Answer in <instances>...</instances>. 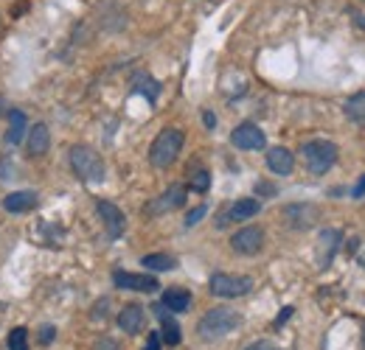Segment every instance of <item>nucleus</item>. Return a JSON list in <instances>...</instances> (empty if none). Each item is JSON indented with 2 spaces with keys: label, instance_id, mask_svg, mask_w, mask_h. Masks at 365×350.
<instances>
[{
  "label": "nucleus",
  "instance_id": "nucleus-9",
  "mask_svg": "<svg viewBox=\"0 0 365 350\" xmlns=\"http://www.w3.org/2000/svg\"><path fill=\"white\" fill-rule=\"evenodd\" d=\"M230 143L236 149H242V152H259V149L267 146V137L256 124H239L236 129L230 132Z\"/></svg>",
  "mask_w": 365,
  "mask_h": 350
},
{
  "label": "nucleus",
  "instance_id": "nucleus-22",
  "mask_svg": "<svg viewBox=\"0 0 365 350\" xmlns=\"http://www.w3.org/2000/svg\"><path fill=\"white\" fill-rule=\"evenodd\" d=\"M140 263L146 266V269H152V272H172L178 261L172 258V255H163V253H152V255H143Z\"/></svg>",
  "mask_w": 365,
  "mask_h": 350
},
{
  "label": "nucleus",
  "instance_id": "nucleus-11",
  "mask_svg": "<svg viewBox=\"0 0 365 350\" xmlns=\"http://www.w3.org/2000/svg\"><path fill=\"white\" fill-rule=\"evenodd\" d=\"M284 221H287L292 230H309V227L318 221V208H315V205H307V202L287 205V208H284Z\"/></svg>",
  "mask_w": 365,
  "mask_h": 350
},
{
  "label": "nucleus",
  "instance_id": "nucleus-33",
  "mask_svg": "<svg viewBox=\"0 0 365 350\" xmlns=\"http://www.w3.org/2000/svg\"><path fill=\"white\" fill-rule=\"evenodd\" d=\"M202 121H205V129H214V127H217V118H214V112H202Z\"/></svg>",
  "mask_w": 365,
  "mask_h": 350
},
{
  "label": "nucleus",
  "instance_id": "nucleus-12",
  "mask_svg": "<svg viewBox=\"0 0 365 350\" xmlns=\"http://www.w3.org/2000/svg\"><path fill=\"white\" fill-rule=\"evenodd\" d=\"M340 238H343V233L340 230H334V227H326V230H320L318 235V266L320 269H326L329 263L334 261V253L340 250Z\"/></svg>",
  "mask_w": 365,
  "mask_h": 350
},
{
  "label": "nucleus",
  "instance_id": "nucleus-13",
  "mask_svg": "<svg viewBox=\"0 0 365 350\" xmlns=\"http://www.w3.org/2000/svg\"><path fill=\"white\" fill-rule=\"evenodd\" d=\"M259 211H262V202L259 199H236L228 211H225V219H220L217 224L225 227L230 221H247L253 219V216H259Z\"/></svg>",
  "mask_w": 365,
  "mask_h": 350
},
{
  "label": "nucleus",
  "instance_id": "nucleus-36",
  "mask_svg": "<svg viewBox=\"0 0 365 350\" xmlns=\"http://www.w3.org/2000/svg\"><path fill=\"white\" fill-rule=\"evenodd\" d=\"M3 112H6V101L0 98V115H3Z\"/></svg>",
  "mask_w": 365,
  "mask_h": 350
},
{
  "label": "nucleus",
  "instance_id": "nucleus-37",
  "mask_svg": "<svg viewBox=\"0 0 365 350\" xmlns=\"http://www.w3.org/2000/svg\"><path fill=\"white\" fill-rule=\"evenodd\" d=\"M363 350H365V328H363Z\"/></svg>",
  "mask_w": 365,
  "mask_h": 350
},
{
  "label": "nucleus",
  "instance_id": "nucleus-1",
  "mask_svg": "<svg viewBox=\"0 0 365 350\" xmlns=\"http://www.w3.org/2000/svg\"><path fill=\"white\" fill-rule=\"evenodd\" d=\"M239 325H242V314L228 306H220V308H211V311L200 319L197 334H200V339L214 342V339H222V336L233 334Z\"/></svg>",
  "mask_w": 365,
  "mask_h": 350
},
{
  "label": "nucleus",
  "instance_id": "nucleus-2",
  "mask_svg": "<svg viewBox=\"0 0 365 350\" xmlns=\"http://www.w3.org/2000/svg\"><path fill=\"white\" fill-rule=\"evenodd\" d=\"M71 169H73V174L79 176V179L93 182V185L104 182V176H107L101 154L96 149H91V146H73L71 149Z\"/></svg>",
  "mask_w": 365,
  "mask_h": 350
},
{
  "label": "nucleus",
  "instance_id": "nucleus-3",
  "mask_svg": "<svg viewBox=\"0 0 365 350\" xmlns=\"http://www.w3.org/2000/svg\"><path fill=\"white\" fill-rule=\"evenodd\" d=\"M182 132L180 129H163L158 137H155V143H152V149H149V160H152V166L155 169H169L178 157H180V149H182Z\"/></svg>",
  "mask_w": 365,
  "mask_h": 350
},
{
  "label": "nucleus",
  "instance_id": "nucleus-14",
  "mask_svg": "<svg viewBox=\"0 0 365 350\" xmlns=\"http://www.w3.org/2000/svg\"><path fill=\"white\" fill-rule=\"evenodd\" d=\"M267 169L278 176H289L295 171V157H292V152L284 149V146L267 149Z\"/></svg>",
  "mask_w": 365,
  "mask_h": 350
},
{
  "label": "nucleus",
  "instance_id": "nucleus-20",
  "mask_svg": "<svg viewBox=\"0 0 365 350\" xmlns=\"http://www.w3.org/2000/svg\"><path fill=\"white\" fill-rule=\"evenodd\" d=\"M160 306L169 308V311H175V314H182V311L191 308V295H188L185 289H169V292H163Z\"/></svg>",
  "mask_w": 365,
  "mask_h": 350
},
{
  "label": "nucleus",
  "instance_id": "nucleus-30",
  "mask_svg": "<svg viewBox=\"0 0 365 350\" xmlns=\"http://www.w3.org/2000/svg\"><path fill=\"white\" fill-rule=\"evenodd\" d=\"M96 350H121V345L115 339H98L96 342Z\"/></svg>",
  "mask_w": 365,
  "mask_h": 350
},
{
  "label": "nucleus",
  "instance_id": "nucleus-7",
  "mask_svg": "<svg viewBox=\"0 0 365 350\" xmlns=\"http://www.w3.org/2000/svg\"><path fill=\"white\" fill-rule=\"evenodd\" d=\"M230 247H233V253H239V255H256V253L264 247V230H262L259 224H247V227H242L239 233H233Z\"/></svg>",
  "mask_w": 365,
  "mask_h": 350
},
{
  "label": "nucleus",
  "instance_id": "nucleus-6",
  "mask_svg": "<svg viewBox=\"0 0 365 350\" xmlns=\"http://www.w3.org/2000/svg\"><path fill=\"white\" fill-rule=\"evenodd\" d=\"M185 185H169L158 199H152L146 208H143V216H163V213H169V211H178L185 205Z\"/></svg>",
  "mask_w": 365,
  "mask_h": 350
},
{
  "label": "nucleus",
  "instance_id": "nucleus-29",
  "mask_svg": "<svg viewBox=\"0 0 365 350\" xmlns=\"http://www.w3.org/2000/svg\"><path fill=\"white\" fill-rule=\"evenodd\" d=\"M256 193H262V196H275V185H270V182H256Z\"/></svg>",
  "mask_w": 365,
  "mask_h": 350
},
{
  "label": "nucleus",
  "instance_id": "nucleus-4",
  "mask_svg": "<svg viewBox=\"0 0 365 350\" xmlns=\"http://www.w3.org/2000/svg\"><path fill=\"white\" fill-rule=\"evenodd\" d=\"M301 154H304L307 169L315 176H323L337 160V146L331 140H309V143H304Z\"/></svg>",
  "mask_w": 365,
  "mask_h": 350
},
{
  "label": "nucleus",
  "instance_id": "nucleus-35",
  "mask_svg": "<svg viewBox=\"0 0 365 350\" xmlns=\"http://www.w3.org/2000/svg\"><path fill=\"white\" fill-rule=\"evenodd\" d=\"M354 26H357V28H363V31H365V14H354Z\"/></svg>",
  "mask_w": 365,
  "mask_h": 350
},
{
  "label": "nucleus",
  "instance_id": "nucleus-10",
  "mask_svg": "<svg viewBox=\"0 0 365 350\" xmlns=\"http://www.w3.org/2000/svg\"><path fill=\"white\" fill-rule=\"evenodd\" d=\"M96 213L101 216L104 227H107V235H110L113 241L124 235V230H127V219H124V213H121V211H118L113 202L98 199V202H96Z\"/></svg>",
  "mask_w": 365,
  "mask_h": 350
},
{
  "label": "nucleus",
  "instance_id": "nucleus-23",
  "mask_svg": "<svg viewBox=\"0 0 365 350\" xmlns=\"http://www.w3.org/2000/svg\"><path fill=\"white\" fill-rule=\"evenodd\" d=\"M133 90L135 92H140V95H146V101H158V95H160V85L152 79V76H143V73H138L135 76V85H133Z\"/></svg>",
  "mask_w": 365,
  "mask_h": 350
},
{
  "label": "nucleus",
  "instance_id": "nucleus-19",
  "mask_svg": "<svg viewBox=\"0 0 365 350\" xmlns=\"http://www.w3.org/2000/svg\"><path fill=\"white\" fill-rule=\"evenodd\" d=\"M26 127H29L26 112H23V110H11V112H9V132H6V143L17 146V143L23 140V134H26Z\"/></svg>",
  "mask_w": 365,
  "mask_h": 350
},
{
  "label": "nucleus",
  "instance_id": "nucleus-28",
  "mask_svg": "<svg viewBox=\"0 0 365 350\" xmlns=\"http://www.w3.org/2000/svg\"><path fill=\"white\" fill-rule=\"evenodd\" d=\"M53 336H56V328H53V325H43V328H40V342H43V345H51Z\"/></svg>",
  "mask_w": 365,
  "mask_h": 350
},
{
  "label": "nucleus",
  "instance_id": "nucleus-18",
  "mask_svg": "<svg viewBox=\"0 0 365 350\" xmlns=\"http://www.w3.org/2000/svg\"><path fill=\"white\" fill-rule=\"evenodd\" d=\"M48 149H51V132L46 124H34L29 129V154L31 157H43Z\"/></svg>",
  "mask_w": 365,
  "mask_h": 350
},
{
  "label": "nucleus",
  "instance_id": "nucleus-27",
  "mask_svg": "<svg viewBox=\"0 0 365 350\" xmlns=\"http://www.w3.org/2000/svg\"><path fill=\"white\" fill-rule=\"evenodd\" d=\"M245 350H284V348H278L275 342H267V339H256V342H250Z\"/></svg>",
  "mask_w": 365,
  "mask_h": 350
},
{
  "label": "nucleus",
  "instance_id": "nucleus-24",
  "mask_svg": "<svg viewBox=\"0 0 365 350\" xmlns=\"http://www.w3.org/2000/svg\"><path fill=\"white\" fill-rule=\"evenodd\" d=\"M6 345H9V350H29V328H26V325L11 328Z\"/></svg>",
  "mask_w": 365,
  "mask_h": 350
},
{
  "label": "nucleus",
  "instance_id": "nucleus-5",
  "mask_svg": "<svg viewBox=\"0 0 365 350\" xmlns=\"http://www.w3.org/2000/svg\"><path fill=\"white\" fill-rule=\"evenodd\" d=\"M208 289L214 297H225V300H233V297H245L250 289H253V277L250 275H230V272H217L211 275L208 280Z\"/></svg>",
  "mask_w": 365,
  "mask_h": 350
},
{
  "label": "nucleus",
  "instance_id": "nucleus-16",
  "mask_svg": "<svg viewBox=\"0 0 365 350\" xmlns=\"http://www.w3.org/2000/svg\"><path fill=\"white\" fill-rule=\"evenodd\" d=\"M37 202H40V196L34 191H14V193H9L3 199V208L9 213H29V211L37 208Z\"/></svg>",
  "mask_w": 365,
  "mask_h": 350
},
{
  "label": "nucleus",
  "instance_id": "nucleus-31",
  "mask_svg": "<svg viewBox=\"0 0 365 350\" xmlns=\"http://www.w3.org/2000/svg\"><path fill=\"white\" fill-rule=\"evenodd\" d=\"M289 317H292V306H287L284 311H281V314H278V317H275V328H281V325H284Z\"/></svg>",
  "mask_w": 365,
  "mask_h": 350
},
{
  "label": "nucleus",
  "instance_id": "nucleus-38",
  "mask_svg": "<svg viewBox=\"0 0 365 350\" xmlns=\"http://www.w3.org/2000/svg\"><path fill=\"white\" fill-rule=\"evenodd\" d=\"M363 263H365V261H363Z\"/></svg>",
  "mask_w": 365,
  "mask_h": 350
},
{
  "label": "nucleus",
  "instance_id": "nucleus-21",
  "mask_svg": "<svg viewBox=\"0 0 365 350\" xmlns=\"http://www.w3.org/2000/svg\"><path fill=\"white\" fill-rule=\"evenodd\" d=\"M343 112L349 121H354L357 127H365V90L363 92H354L346 104H343Z\"/></svg>",
  "mask_w": 365,
  "mask_h": 350
},
{
  "label": "nucleus",
  "instance_id": "nucleus-34",
  "mask_svg": "<svg viewBox=\"0 0 365 350\" xmlns=\"http://www.w3.org/2000/svg\"><path fill=\"white\" fill-rule=\"evenodd\" d=\"M354 199H360V196H365V176H360V182H357V188H354V193H351Z\"/></svg>",
  "mask_w": 365,
  "mask_h": 350
},
{
  "label": "nucleus",
  "instance_id": "nucleus-25",
  "mask_svg": "<svg viewBox=\"0 0 365 350\" xmlns=\"http://www.w3.org/2000/svg\"><path fill=\"white\" fill-rule=\"evenodd\" d=\"M208 185H211V174H208L205 169H197V171L191 174V191L205 193V191H208Z\"/></svg>",
  "mask_w": 365,
  "mask_h": 350
},
{
  "label": "nucleus",
  "instance_id": "nucleus-8",
  "mask_svg": "<svg viewBox=\"0 0 365 350\" xmlns=\"http://www.w3.org/2000/svg\"><path fill=\"white\" fill-rule=\"evenodd\" d=\"M113 283L118 289H130V292H140V295H155L160 289L158 277L152 275H135V272H124V269H115L113 272Z\"/></svg>",
  "mask_w": 365,
  "mask_h": 350
},
{
  "label": "nucleus",
  "instance_id": "nucleus-26",
  "mask_svg": "<svg viewBox=\"0 0 365 350\" xmlns=\"http://www.w3.org/2000/svg\"><path fill=\"white\" fill-rule=\"evenodd\" d=\"M205 213H208V205H200V208H194V211L185 216V227H194V224L202 219Z\"/></svg>",
  "mask_w": 365,
  "mask_h": 350
},
{
  "label": "nucleus",
  "instance_id": "nucleus-32",
  "mask_svg": "<svg viewBox=\"0 0 365 350\" xmlns=\"http://www.w3.org/2000/svg\"><path fill=\"white\" fill-rule=\"evenodd\" d=\"M146 350H160V334H149V339H146Z\"/></svg>",
  "mask_w": 365,
  "mask_h": 350
},
{
  "label": "nucleus",
  "instance_id": "nucleus-17",
  "mask_svg": "<svg viewBox=\"0 0 365 350\" xmlns=\"http://www.w3.org/2000/svg\"><path fill=\"white\" fill-rule=\"evenodd\" d=\"M155 314H158V319H160V339L166 342V345H180V339H182V334H180V325H178V319L172 317V311L169 308H163V306H155Z\"/></svg>",
  "mask_w": 365,
  "mask_h": 350
},
{
  "label": "nucleus",
  "instance_id": "nucleus-15",
  "mask_svg": "<svg viewBox=\"0 0 365 350\" xmlns=\"http://www.w3.org/2000/svg\"><path fill=\"white\" fill-rule=\"evenodd\" d=\"M143 325H146V314H143V308L140 306H124L121 308V314H118V328L124 331V334H140L143 331Z\"/></svg>",
  "mask_w": 365,
  "mask_h": 350
}]
</instances>
